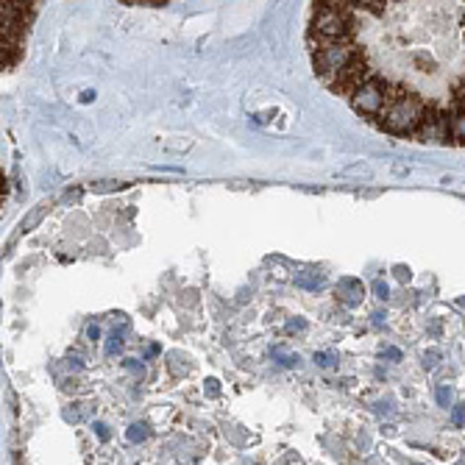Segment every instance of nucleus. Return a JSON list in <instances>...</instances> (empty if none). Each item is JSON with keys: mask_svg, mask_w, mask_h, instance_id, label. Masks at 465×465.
<instances>
[{"mask_svg": "<svg viewBox=\"0 0 465 465\" xmlns=\"http://www.w3.org/2000/svg\"><path fill=\"white\" fill-rule=\"evenodd\" d=\"M429 106L421 101L418 95L404 92V89H393L388 92V106L382 112V125L390 134H415L426 120Z\"/></svg>", "mask_w": 465, "mask_h": 465, "instance_id": "f257e3e1", "label": "nucleus"}, {"mask_svg": "<svg viewBox=\"0 0 465 465\" xmlns=\"http://www.w3.org/2000/svg\"><path fill=\"white\" fill-rule=\"evenodd\" d=\"M357 59H359L357 47L351 45L349 39H340V42H320L315 56H312L315 73H318L329 86L334 84V78L340 76L351 62H357Z\"/></svg>", "mask_w": 465, "mask_h": 465, "instance_id": "f03ea898", "label": "nucleus"}, {"mask_svg": "<svg viewBox=\"0 0 465 465\" xmlns=\"http://www.w3.org/2000/svg\"><path fill=\"white\" fill-rule=\"evenodd\" d=\"M315 20H312V34L320 42H340L351 37V20L346 11V3H315Z\"/></svg>", "mask_w": 465, "mask_h": 465, "instance_id": "7ed1b4c3", "label": "nucleus"}, {"mask_svg": "<svg viewBox=\"0 0 465 465\" xmlns=\"http://www.w3.org/2000/svg\"><path fill=\"white\" fill-rule=\"evenodd\" d=\"M351 103L359 115H382L388 106V89L382 86V81L371 78L368 84H362L357 92L351 95Z\"/></svg>", "mask_w": 465, "mask_h": 465, "instance_id": "20e7f679", "label": "nucleus"}, {"mask_svg": "<svg viewBox=\"0 0 465 465\" xmlns=\"http://www.w3.org/2000/svg\"><path fill=\"white\" fill-rule=\"evenodd\" d=\"M371 78H368V64H365V59L359 56L357 62H351L346 70L340 73V76L334 78V84H332V89L334 92H340V95H354L359 89L362 84H368Z\"/></svg>", "mask_w": 465, "mask_h": 465, "instance_id": "39448f33", "label": "nucleus"}, {"mask_svg": "<svg viewBox=\"0 0 465 465\" xmlns=\"http://www.w3.org/2000/svg\"><path fill=\"white\" fill-rule=\"evenodd\" d=\"M337 298H340L346 307H357V304H362L365 298V287L359 279H340L337 281Z\"/></svg>", "mask_w": 465, "mask_h": 465, "instance_id": "423d86ee", "label": "nucleus"}, {"mask_svg": "<svg viewBox=\"0 0 465 465\" xmlns=\"http://www.w3.org/2000/svg\"><path fill=\"white\" fill-rule=\"evenodd\" d=\"M271 357L276 359L279 365H284V368H298V365H301V357H298L295 351H287L284 346H273Z\"/></svg>", "mask_w": 465, "mask_h": 465, "instance_id": "0eeeda50", "label": "nucleus"}, {"mask_svg": "<svg viewBox=\"0 0 465 465\" xmlns=\"http://www.w3.org/2000/svg\"><path fill=\"white\" fill-rule=\"evenodd\" d=\"M323 284H326V279L318 276V273H298L295 276V287H301V290H320Z\"/></svg>", "mask_w": 465, "mask_h": 465, "instance_id": "6e6552de", "label": "nucleus"}, {"mask_svg": "<svg viewBox=\"0 0 465 465\" xmlns=\"http://www.w3.org/2000/svg\"><path fill=\"white\" fill-rule=\"evenodd\" d=\"M451 137L457 142H465V112H454L451 115Z\"/></svg>", "mask_w": 465, "mask_h": 465, "instance_id": "1a4fd4ad", "label": "nucleus"}, {"mask_svg": "<svg viewBox=\"0 0 465 465\" xmlns=\"http://www.w3.org/2000/svg\"><path fill=\"white\" fill-rule=\"evenodd\" d=\"M148 434H151V432H148V424H131L128 432H125V437H128L131 443H142Z\"/></svg>", "mask_w": 465, "mask_h": 465, "instance_id": "9d476101", "label": "nucleus"}, {"mask_svg": "<svg viewBox=\"0 0 465 465\" xmlns=\"http://www.w3.org/2000/svg\"><path fill=\"white\" fill-rule=\"evenodd\" d=\"M315 362H318L320 368H334V365L340 362V359H337V354H334V351H315Z\"/></svg>", "mask_w": 465, "mask_h": 465, "instance_id": "9b49d317", "label": "nucleus"}, {"mask_svg": "<svg viewBox=\"0 0 465 465\" xmlns=\"http://www.w3.org/2000/svg\"><path fill=\"white\" fill-rule=\"evenodd\" d=\"M47 206H50V203H42V206H39V209H37V212H34V215H31V217H25V220H23V232H31V229H34V226H37V223H39V220H42V217H45V212H47Z\"/></svg>", "mask_w": 465, "mask_h": 465, "instance_id": "f8f14e48", "label": "nucleus"}, {"mask_svg": "<svg viewBox=\"0 0 465 465\" xmlns=\"http://www.w3.org/2000/svg\"><path fill=\"white\" fill-rule=\"evenodd\" d=\"M298 332H307V320L304 318H295L284 323V334H298Z\"/></svg>", "mask_w": 465, "mask_h": 465, "instance_id": "ddd939ff", "label": "nucleus"}, {"mask_svg": "<svg viewBox=\"0 0 465 465\" xmlns=\"http://www.w3.org/2000/svg\"><path fill=\"white\" fill-rule=\"evenodd\" d=\"M373 295H376L379 301H388V298H390V287L385 284L382 279H376V281H373Z\"/></svg>", "mask_w": 465, "mask_h": 465, "instance_id": "4468645a", "label": "nucleus"}, {"mask_svg": "<svg viewBox=\"0 0 465 465\" xmlns=\"http://www.w3.org/2000/svg\"><path fill=\"white\" fill-rule=\"evenodd\" d=\"M123 349V334H112V337H109V343H106V354H117V351Z\"/></svg>", "mask_w": 465, "mask_h": 465, "instance_id": "2eb2a0df", "label": "nucleus"}, {"mask_svg": "<svg viewBox=\"0 0 465 465\" xmlns=\"http://www.w3.org/2000/svg\"><path fill=\"white\" fill-rule=\"evenodd\" d=\"M437 404H440V407H449V404H451V390L446 388V385L437 388Z\"/></svg>", "mask_w": 465, "mask_h": 465, "instance_id": "dca6fc26", "label": "nucleus"}, {"mask_svg": "<svg viewBox=\"0 0 465 465\" xmlns=\"http://www.w3.org/2000/svg\"><path fill=\"white\" fill-rule=\"evenodd\" d=\"M437 359H440V351H426V354H424V365H426V368H434Z\"/></svg>", "mask_w": 465, "mask_h": 465, "instance_id": "f3484780", "label": "nucleus"}, {"mask_svg": "<svg viewBox=\"0 0 465 465\" xmlns=\"http://www.w3.org/2000/svg\"><path fill=\"white\" fill-rule=\"evenodd\" d=\"M451 421H454L457 426H465V407H454V412H451Z\"/></svg>", "mask_w": 465, "mask_h": 465, "instance_id": "a211bd4d", "label": "nucleus"}, {"mask_svg": "<svg viewBox=\"0 0 465 465\" xmlns=\"http://www.w3.org/2000/svg\"><path fill=\"white\" fill-rule=\"evenodd\" d=\"M382 354L388 359H393V362H401V351L398 349H393V346H388V349H382Z\"/></svg>", "mask_w": 465, "mask_h": 465, "instance_id": "6ab92c4d", "label": "nucleus"}, {"mask_svg": "<svg viewBox=\"0 0 465 465\" xmlns=\"http://www.w3.org/2000/svg\"><path fill=\"white\" fill-rule=\"evenodd\" d=\"M120 190V187H125V184H115V181H103V184H92V190L95 193H106V190Z\"/></svg>", "mask_w": 465, "mask_h": 465, "instance_id": "aec40b11", "label": "nucleus"}, {"mask_svg": "<svg viewBox=\"0 0 465 465\" xmlns=\"http://www.w3.org/2000/svg\"><path fill=\"white\" fill-rule=\"evenodd\" d=\"M92 429L98 432V437H101V440H109V426H106V424H101V421H95V424H92Z\"/></svg>", "mask_w": 465, "mask_h": 465, "instance_id": "412c9836", "label": "nucleus"}, {"mask_svg": "<svg viewBox=\"0 0 465 465\" xmlns=\"http://www.w3.org/2000/svg\"><path fill=\"white\" fill-rule=\"evenodd\" d=\"M395 276H398V281H410V268H404V265H395Z\"/></svg>", "mask_w": 465, "mask_h": 465, "instance_id": "4be33fe9", "label": "nucleus"}, {"mask_svg": "<svg viewBox=\"0 0 465 465\" xmlns=\"http://www.w3.org/2000/svg\"><path fill=\"white\" fill-rule=\"evenodd\" d=\"M86 337H89V340H98V337H101V329H98L95 323H89L86 326Z\"/></svg>", "mask_w": 465, "mask_h": 465, "instance_id": "5701e85b", "label": "nucleus"}, {"mask_svg": "<svg viewBox=\"0 0 465 465\" xmlns=\"http://www.w3.org/2000/svg\"><path fill=\"white\" fill-rule=\"evenodd\" d=\"M125 368L134 373H142V362H137V359H125Z\"/></svg>", "mask_w": 465, "mask_h": 465, "instance_id": "b1692460", "label": "nucleus"}, {"mask_svg": "<svg viewBox=\"0 0 465 465\" xmlns=\"http://www.w3.org/2000/svg\"><path fill=\"white\" fill-rule=\"evenodd\" d=\"M206 390H209V395H217V393H220V388H217V379H209V382H206Z\"/></svg>", "mask_w": 465, "mask_h": 465, "instance_id": "393cba45", "label": "nucleus"}, {"mask_svg": "<svg viewBox=\"0 0 465 465\" xmlns=\"http://www.w3.org/2000/svg\"><path fill=\"white\" fill-rule=\"evenodd\" d=\"M376 412H393V404H390V401H379V404H376Z\"/></svg>", "mask_w": 465, "mask_h": 465, "instance_id": "a878e982", "label": "nucleus"}, {"mask_svg": "<svg viewBox=\"0 0 465 465\" xmlns=\"http://www.w3.org/2000/svg\"><path fill=\"white\" fill-rule=\"evenodd\" d=\"M385 318H388L385 312H373V326H382V323H385Z\"/></svg>", "mask_w": 465, "mask_h": 465, "instance_id": "bb28decb", "label": "nucleus"}, {"mask_svg": "<svg viewBox=\"0 0 465 465\" xmlns=\"http://www.w3.org/2000/svg\"><path fill=\"white\" fill-rule=\"evenodd\" d=\"M81 101H84V103H92V101H95V92H92V89H86V92L81 95Z\"/></svg>", "mask_w": 465, "mask_h": 465, "instance_id": "cd10ccee", "label": "nucleus"}, {"mask_svg": "<svg viewBox=\"0 0 465 465\" xmlns=\"http://www.w3.org/2000/svg\"><path fill=\"white\" fill-rule=\"evenodd\" d=\"M460 304H463V307H465V298H463V301H460Z\"/></svg>", "mask_w": 465, "mask_h": 465, "instance_id": "c85d7f7f", "label": "nucleus"}]
</instances>
